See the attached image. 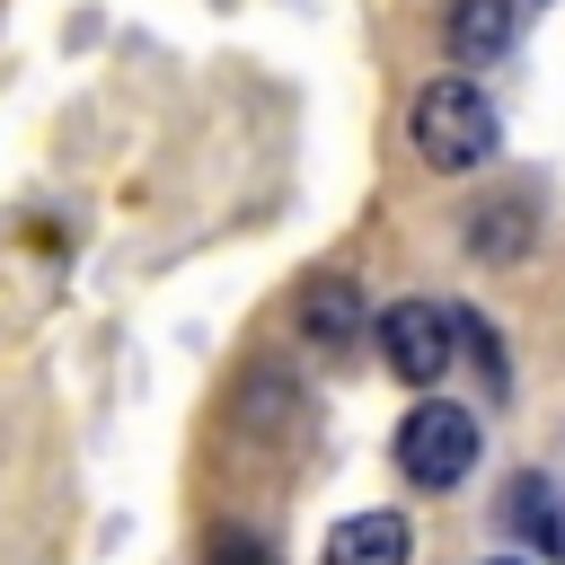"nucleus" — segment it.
Instances as JSON below:
<instances>
[{"label":"nucleus","instance_id":"nucleus-1","mask_svg":"<svg viewBox=\"0 0 565 565\" xmlns=\"http://www.w3.org/2000/svg\"><path fill=\"white\" fill-rule=\"evenodd\" d=\"M494 141H503V124H494L486 88L441 79V88L415 97V150H424V168H450V177H459V168H486Z\"/></svg>","mask_w":565,"mask_h":565},{"label":"nucleus","instance_id":"nucleus-6","mask_svg":"<svg viewBox=\"0 0 565 565\" xmlns=\"http://www.w3.org/2000/svg\"><path fill=\"white\" fill-rule=\"evenodd\" d=\"M512 9H521V0H450L441 26H450V44H459L468 62H494V53L512 44Z\"/></svg>","mask_w":565,"mask_h":565},{"label":"nucleus","instance_id":"nucleus-10","mask_svg":"<svg viewBox=\"0 0 565 565\" xmlns=\"http://www.w3.org/2000/svg\"><path fill=\"white\" fill-rule=\"evenodd\" d=\"M494 565H530V556H494Z\"/></svg>","mask_w":565,"mask_h":565},{"label":"nucleus","instance_id":"nucleus-3","mask_svg":"<svg viewBox=\"0 0 565 565\" xmlns=\"http://www.w3.org/2000/svg\"><path fill=\"white\" fill-rule=\"evenodd\" d=\"M371 335H380V362H388L397 380H415V388L441 380V362H450V318H441L433 300H397Z\"/></svg>","mask_w":565,"mask_h":565},{"label":"nucleus","instance_id":"nucleus-7","mask_svg":"<svg viewBox=\"0 0 565 565\" xmlns=\"http://www.w3.org/2000/svg\"><path fill=\"white\" fill-rule=\"evenodd\" d=\"M353 318H362V309H353V282H309V291H300V327H309V335L335 344V335H353Z\"/></svg>","mask_w":565,"mask_h":565},{"label":"nucleus","instance_id":"nucleus-5","mask_svg":"<svg viewBox=\"0 0 565 565\" xmlns=\"http://www.w3.org/2000/svg\"><path fill=\"white\" fill-rule=\"evenodd\" d=\"M503 530L530 539L539 556L565 547V530H556V486H547V477H512V486H503Z\"/></svg>","mask_w":565,"mask_h":565},{"label":"nucleus","instance_id":"nucleus-8","mask_svg":"<svg viewBox=\"0 0 565 565\" xmlns=\"http://www.w3.org/2000/svg\"><path fill=\"white\" fill-rule=\"evenodd\" d=\"M477 247H486V256H512V247H530V212H521V203H486V221H477Z\"/></svg>","mask_w":565,"mask_h":565},{"label":"nucleus","instance_id":"nucleus-9","mask_svg":"<svg viewBox=\"0 0 565 565\" xmlns=\"http://www.w3.org/2000/svg\"><path fill=\"white\" fill-rule=\"evenodd\" d=\"M212 565H274V556H265V539H247V530H221V539H212Z\"/></svg>","mask_w":565,"mask_h":565},{"label":"nucleus","instance_id":"nucleus-2","mask_svg":"<svg viewBox=\"0 0 565 565\" xmlns=\"http://www.w3.org/2000/svg\"><path fill=\"white\" fill-rule=\"evenodd\" d=\"M477 415L468 406H441V397H424L406 424H397V477L406 486H459L468 468H477Z\"/></svg>","mask_w":565,"mask_h":565},{"label":"nucleus","instance_id":"nucleus-4","mask_svg":"<svg viewBox=\"0 0 565 565\" xmlns=\"http://www.w3.org/2000/svg\"><path fill=\"white\" fill-rule=\"evenodd\" d=\"M406 556H415V539L397 512H353L327 530V565H406Z\"/></svg>","mask_w":565,"mask_h":565}]
</instances>
